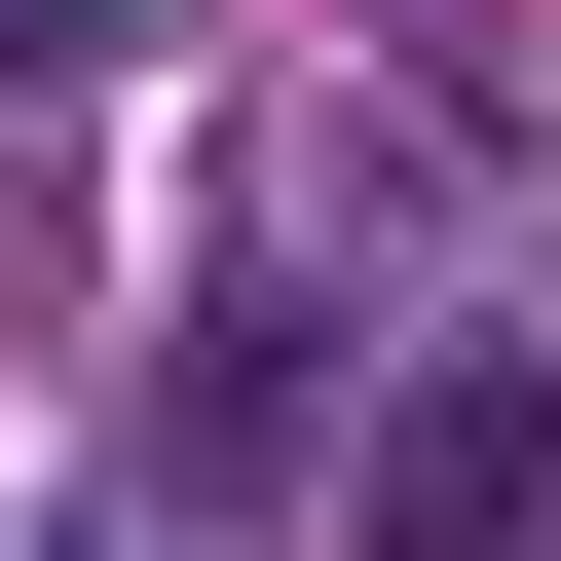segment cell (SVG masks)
<instances>
[{"label": "cell", "instance_id": "obj_1", "mask_svg": "<svg viewBox=\"0 0 561 561\" xmlns=\"http://www.w3.org/2000/svg\"><path fill=\"white\" fill-rule=\"evenodd\" d=\"M337 561H561V375H524V337L375 375V486H337Z\"/></svg>", "mask_w": 561, "mask_h": 561}]
</instances>
